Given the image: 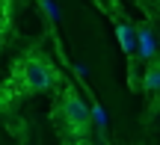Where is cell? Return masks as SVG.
I'll return each mask as SVG.
<instances>
[{
    "label": "cell",
    "instance_id": "obj_1",
    "mask_svg": "<svg viewBox=\"0 0 160 145\" xmlns=\"http://www.w3.org/2000/svg\"><path fill=\"white\" fill-rule=\"evenodd\" d=\"M59 107H62V118H65V124H68V130L77 133V136H83L86 130H89V124H92L89 104L80 98L74 89H68V92L62 95V104H59Z\"/></svg>",
    "mask_w": 160,
    "mask_h": 145
},
{
    "label": "cell",
    "instance_id": "obj_2",
    "mask_svg": "<svg viewBox=\"0 0 160 145\" xmlns=\"http://www.w3.org/2000/svg\"><path fill=\"white\" fill-rule=\"evenodd\" d=\"M21 83L27 92H45L57 83V71L45 59H24L21 62Z\"/></svg>",
    "mask_w": 160,
    "mask_h": 145
},
{
    "label": "cell",
    "instance_id": "obj_3",
    "mask_svg": "<svg viewBox=\"0 0 160 145\" xmlns=\"http://www.w3.org/2000/svg\"><path fill=\"white\" fill-rule=\"evenodd\" d=\"M133 56L145 59V62H151L154 59V30L145 24V27H137V53Z\"/></svg>",
    "mask_w": 160,
    "mask_h": 145
},
{
    "label": "cell",
    "instance_id": "obj_4",
    "mask_svg": "<svg viewBox=\"0 0 160 145\" xmlns=\"http://www.w3.org/2000/svg\"><path fill=\"white\" fill-rule=\"evenodd\" d=\"M116 39H119L122 51L128 53V56H133L137 53V27L128 21H116Z\"/></svg>",
    "mask_w": 160,
    "mask_h": 145
},
{
    "label": "cell",
    "instance_id": "obj_5",
    "mask_svg": "<svg viewBox=\"0 0 160 145\" xmlns=\"http://www.w3.org/2000/svg\"><path fill=\"white\" fill-rule=\"evenodd\" d=\"M142 86H145V92H157V86H160V65L154 62V59H151V62H148V68H145Z\"/></svg>",
    "mask_w": 160,
    "mask_h": 145
}]
</instances>
